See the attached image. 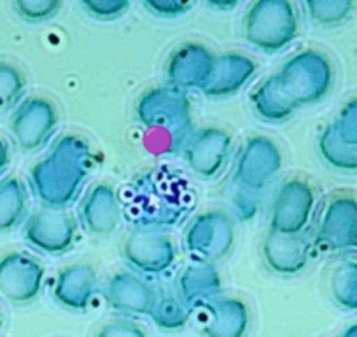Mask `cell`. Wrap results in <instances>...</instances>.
Returning a JSON list of instances; mask_svg holds the SVG:
<instances>
[{"instance_id": "1", "label": "cell", "mask_w": 357, "mask_h": 337, "mask_svg": "<svg viewBox=\"0 0 357 337\" xmlns=\"http://www.w3.org/2000/svg\"><path fill=\"white\" fill-rule=\"evenodd\" d=\"M123 208L139 228H174L195 206V187L186 175L158 166L137 175L126 189Z\"/></svg>"}, {"instance_id": "2", "label": "cell", "mask_w": 357, "mask_h": 337, "mask_svg": "<svg viewBox=\"0 0 357 337\" xmlns=\"http://www.w3.org/2000/svg\"><path fill=\"white\" fill-rule=\"evenodd\" d=\"M93 149L84 136L67 133L29 171L32 194L40 206L68 208L93 170Z\"/></svg>"}, {"instance_id": "3", "label": "cell", "mask_w": 357, "mask_h": 337, "mask_svg": "<svg viewBox=\"0 0 357 337\" xmlns=\"http://www.w3.org/2000/svg\"><path fill=\"white\" fill-rule=\"evenodd\" d=\"M135 119L151 135H165V152L183 150L193 133L191 102L172 86L149 88L135 102Z\"/></svg>"}, {"instance_id": "4", "label": "cell", "mask_w": 357, "mask_h": 337, "mask_svg": "<svg viewBox=\"0 0 357 337\" xmlns=\"http://www.w3.org/2000/svg\"><path fill=\"white\" fill-rule=\"evenodd\" d=\"M242 30L254 49L264 54L282 53L300 36V15L293 0H252Z\"/></svg>"}, {"instance_id": "5", "label": "cell", "mask_w": 357, "mask_h": 337, "mask_svg": "<svg viewBox=\"0 0 357 337\" xmlns=\"http://www.w3.org/2000/svg\"><path fill=\"white\" fill-rule=\"evenodd\" d=\"M275 77L294 105L301 109L328 98L335 88L336 70L324 51L307 47L287 58Z\"/></svg>"}, {"instance_id": "6", "label": "cell", "mask_w": 357, "mask_h": 337, "mask_svg": "<svg viewBox=\"0 0 357 337\" xmlns=\"http://www.w3.org/2000/svg\"><path fill=\"white\" fill-rule=\"evenodd\" d=\"M235 242V219L219 208L198 213L184 233V250L193 262H221L231 253Z\"/></svg>"}, {"instance_id": "7", "label": "cell", "mask_w": 357, "mask_h": 337, "mask_svg": "<svg viewBox=\"0 0 357 337\" xmlns=\"http://www.w3.org/2000/svg\"><path fill=\"white\" fill-rule=\"evenodd\" d=\"M126 266L142 276H161L177 262V245L165 229L135 228L121 242Z\"/></svg>"}, {"instance_id": "8", "label": "cell", "mask_w": 357, "mask_h": 337, "mask_svg": "<svg viewBox=\"0 0 357 337\" xmlns=\"http://www.w3.org/2000/svg\"><path fill=\"white\" fill-rule=\"evenodd\" d=\"M79 220L67 208L40 206L23 224V240L30 249L50 257L70 252L77 242Z\"/></svg>"}, {"instance_id": "9", "label": "cell", "mask_w": 357, "mask_h": 337, "mask_svg": "<svg viewBox=\"0 0 357 337\" xmlns=\"http://www.w3.org/2000/svg\"><path fill=\"white\" fill-rule=\"evenodd\" d=\"M282 164V150L275 140L264 135H252L243 140L236 152L233 184L261 194L279 177Z\"/></svg>"}, {"instance_id": "10", "label": "cell", "mask_w": 357, "mask_h": 337, "mask_svg": "<svg viewBox=\"0 0 357 337\" xmlns=\"http://www.w3.org/2000/svg\"><path fill=\"white\" fill-rule=\"evenodd\" d=\"M60 114L53 100L43 95L25 96L13 110L9 130L22 152L32 154L44 149L56 135Z\"/></svg>"}, {"instance_id": "11", "label": "cell", "mask_w": 357, "mask_h": 337, "mask_svg": "<svg viewBox=\"0 0 357 337\" xmlns=\"http://www.w3.org/2000/svg\"><path fill=\"white\" fill-rule=\"evenodd\" d=\"M317 210V192L305 178L282 182L270 205V231L305 235Z\"/></svg>"}, {"instance_id": "12", "label": "cell", "mask_w": 357, "mask_h": 337, "mask_svg": "<svg viewBox=\"0 0 357 337\" xmlns=\"http://www.w3.org/2000/svg\"><path fill=\"white\" fill-rule=\"evenodd\" d=\"M46 267L36 256L22 250L0 256V295L15 306H29L40 297Z\"/></svg>"}, {"instance_id": "13", "label": "cell", "mask_w": 357, "mask_h": 337, "mask_svg": "<svg viewBox=\"0 0 357 337\" xmlns=\"http://www.w3.org/2000/svg\"><path fill=\"white\" fill-rule=\"evenodd\" d=\"M233 139L225 128L205 126L191 133L183 147V157L195 177L214 180L228 166Z\"/></svg>"}, {"instance_id": "14", "label": "cell", "mask_w": 357, "mask_h": 337, "mask_svg": "<svg viewBox=\"0 0 357 337\" xmlns=\"http://www.w3.org/2000/svg\"><path fill=\"white\" fill-rule=\"evenodd\" d=\"M315 243L326 252L356 249L357 196L342 192L328 199L319 217Z\"/></svg>"}, {"instance_id": "15", "label": "cell", "mask_w": 357, "mask_h": 337, "mask_svg": "<svg viewBox=\"0 0 357 337\" xmlns=\"http://www.w3.org/2000/svg\"><path fill=\"white\" fill-rule=\"evenodd\" d=\"M218 54L202 42L178 44L167 58L165 77L167 84L181 91H204L214 72Z\"/></svg>"}, {"instance_id": "16", "label": "cell", "mask_w": 357, "mask_h": 337, "mask_svg": "<svg viewBox=\"0 0 357 337\" xmlns=\"http://www.w3.org/2000/svg\"><path fill=\"white\" fill-rule=\"evenodd\" d=\"M79 224L88 235L105 238L119 228L125 208L119 192L111 184H95L79 203Z\"/></svg>"}, {"instance_id": "17", "label": "cell", "mask_w": 357, "mask_h": 337, "mask_svg": "<svg viewBox=\"0 0 357 337\" xmlns=\"http://www.w3.org/2000/svg\"><path fill=\"white\" fill-rule=\"evenodd\" d=\"M105 301L123 318L149 316L158 294L149 281L133 271H118L105 285Z\"/></svg>"}, {"instance_id": "18", "label": "cell", "mask_w": 357, "mask_h": 337, "mask_svg": "<svg viewBox=\"0 0 357 337\" xmlns=\"http://www.w3.org/2000/svg\"><path fill=\"white\" fill-rule=\"evenodd\" d=\"M98 288L97 269L91 264L75 262L58 271L51 283V297L63 309L84 313L93 304Z\"/></svg>"}, {"instance_id": "19", "label": "cell", "mask_w": 357, "mask_h": 337, "mask_svg": "<svg viewBox=\"0 0 357 337\" xmlns=\"http://www.w3.org/2000/svg\"><path fill=\"white\" fill-rule=\"evenodd\" d=\"M261 256L272 273L279 276H296L310 259V243L305 235H282L268 231L261 243Z\"/></svg>"}, {"instance_id": "20", "label": "cell", "mask_w": 357, "mask_h": 337, "mask_svg": "<svg viewBox=\"0 0 357 337\" xmlns=\"http://www.w3.org/2000/svg\"><path fill=\"white\" fill-rule=\"evenodd\" d=\"M256 74L257 63L254 58L236 51L218 54L211 81L202 93L211 100L233 98L250 84Z\"/></svg>"}, {"instance_id": "21", "label": "cell", "mask_w": 357, "mask_h": 337, "mask_svg": "<svg viewBox=\"0 0 357 337\" xmlns=\"http://www.w3.org/2000/svg\"><path fill=\"white\" fill-rule=\"evenodd\" d=\"M202 320L204 337H247L250 330V309L243 299L219 295L205 306Z\"/></svg>"}, {"instance_id": "22", "label": "cell", "mask_w": 357, "mask_h": 337, "mask_svg": "<svg viewBox=\"0 0 357 337\" xmlns=\"http://www.w3.org/2000/svg\"><path fill=\"white\" fill-rule=\"evenodd\" d=\"M222 276L215 264L191 262L178 274L177 295L193 311L222 295Z\"/></svg>"}, {"instance_id": "23", "label": "cell", "mask_w": 357, "mask_h": 337, "mask_svg": "<svg viewBox=\"0 0 357 337\" xmlns=\"http://www.w3.org/2000/svg\"><path fill=\"white\" fill-rule=\"evenodd\" d=\"M250 107L257 119L266 125H282L296 114L298 107L286 95L275 74L268 75L249 95Z\"/></svg>"}, {"instance_id": "24", "label": "cell", "mask_w": 357, "mask_h": 337, "mask_svg": "<svg viewBox=\"0 0 357 337\" xmlns=\"http://www.w3.org/2000/svg\"><path fill=\"white\" fill-rule=\"evenodd\" d=\"M29 191L18 177L0 180V235L15 231L29 217Z\"/></svg>"}, {"instance_id": "25", "label": "cell", "mask_w": 357, "mask_h": 337, "mask_svg": "<svg viewBox=\"0 0 357 337\" xmlns=\"http://www.w3.org/2000/svg\"><path fill=\"white\" fill-rule=\"evenodd\" d=\"M317 150L326 166L342 173H357V146L343 142L331 125L326 126L317 139Z\"/></svg>"}, {"instance_id": "26", "label": "cell", "mask_w": 357, "mask_h": 337, "mask_svg": "<svg viewBox=\"0 0 357 337\" xmlns=\"http://www.w3.org/2000/svg\"><path fill=\"white\" fill-rule=\"evenodd\" d=\"M329 297L336 308L357 313V257L345 259L329 276Z\"/></svg>"}, {"instance_id": "27", "label": "cell", "mask_w": 357, "mask_h": 337, "mask_svg": "<svg viewBox=\"0 0 357 337\" xmlns=\"http://www.w3.org/2000/svg\"><path fill=\"white\" fill-rule=\"evenodd\" d=\"M308 19L321 29H338L354 16L357 0H303Z\"/></svg>"}, {"instance_id": "28", "label": "cell", "mask_w": 357, "mask_h": 337, "mask_svg": "<svg viewBox=\"0 0 357 337\" xmlns=\"http://www.w3.org/2000/svg\"><path fill=\"white\" fill-rule=\"evenodd\" d=\"M149 316L160 330L178 332V330L186 329V325L190 323L191 309L184 304V301L178 295L158 294V299Z\"/></svg>"}, {"instance_id": "29", "label": "cell", "mask_w": 357, "mask_h": 337, "mask_svg": "<svg viewBox=\"0 0 357 337\" xmlns=\"http://www.w3.org/2000/svg\"><path fill=\"white\" fill-rule=\"evenodd\" d=\"M26 75L18 65L0 61V116L13 112L26 95Z\"/></svg>"}, {"instance_id": "30", "label": "cell", "mask_w": 357, "mask_h": 337, "mask_svg": "<svg viewBox=\"0 0 357 337\" xmlns=\"http://www.w3.org/2000/svg\"><path fill=\"white\" fill-rule=\"evenodd\" d=\"M63 0H13V9L20 19L30 25L51 22L60 15Z\"/></svg>"}, {"instance_id": "31", "label": "cell", "mask_w": 357, "mask_h": 337, "mask_svg": "<svg viewBox=\"0 0 357 337\" xmlns=\"http://www.w3.org/2000/svg\"><path fill=\"white\" fill-rule=\"evenodd\" d=\"M329 125L343 142L350 143V146H357V95L350 96L340 107L338 114Z\"/></svg>"}, {"instance_id": "32", "label": "cell", "mask_w": 357, "mask_h": 337, "mask_svg": "<svg viewBox=\"0 0 357 337\" xmlns=\"http://www.w3.org/2000/svg\"><path fill=\"white\" fill-rule=\"evenodd\" d=\"M132 0H79L89 18L97 22H114L125 16L130 9Z\"/></svg>"}, {"instance_id": "33", "label": "cell", "mask_w": 357, "mask_h": 337, "mask_svg": "<svg viewBox=\"0 0 357 337\" xmlns=\"http://www.w3.org/2000/svg\"><path fill=\"white\" fill-rule=\"evenodd\" d=\"M195 4L197 0H142V6L147 13L165 19H175L188 15Z\"/></svg>"}, {"instance_id": "34", "label": "cell", "mask_w": 357, "mask_h": 337, "mask_svg": "<svg viewBox=\"0 0 357 337\" xmlns=\"http://www.w3.org/2000/svg\"><path fill=\"white\" fill-rule=\"evenodd\" d=\"M93 337H149V334L135 320L116 318L98 327Z\"/></svg>"}, {"instance_id": "35", "label": "cell", "mask_w": 357, "mask_h": 337, "mask_svg": "<svg viewBox=\"0 0 357 337\" xmlns=\"http://www.w3.org/2000/svg\"><path fill=\"white\" fill-rule=\"evenodd\" d=\"M259 192L247 191V189L236 187L231 192V206L235 210V217L240 220H252L259 212Z\"/></svg>"}, {"instance_id": "36", "label": "cell", "mask_w": 357, "mask_h": 337, "mask_svg": "<svg viewBox=\"0 0 357 337\" xmlns=\"http://www.w3.org/2000/svg\"><path fill=\"white\" fill-rule=\"evenodd\" d=\"M9 164H11V147H9L8 140L0 136V177L6 173Z\"/></svg>"}, {"instance_id": "37", "label": "cell", "mask_w": 357, "mask_h": 337, "mask_svg": "<svg viewBox=\"0 0 357 337\" xmlns=\"http://www.w3.org/2000/svg\"><path fill=\"white\" fill-rule=\"evenodd\" d=\"M205 4L211 9H215V11H233L235 8H238V4L242 0H204Z\"/></svg>"}, {"instance_id": "38", "label": "cell", "mask_w": 357, "mask_h": 337, "mask_svg": "<svg viewBox=\"0 0 357 337\" xmlns=\"http://www.w3.org/2000/svg\"><path fill=\"white\" fill-rule=\"evenodd\" d=\"M338 337H357V322L350 323L349 327H345V329H343V332L340 334Z\"/></svg>"}, {"instance_id": "39", "label": "cell", "mask_w": 357, "mask_h": 337, "mask_svg": "<svg viewBox=\"0 0 357 337\" xmlns=\"http://www.w3.org/2000/svg\"><path fill=\"white\" fill-rule=\"evenodd\" d=\"M2 325H4V315L0 311V329H2Z\"/></svg>"}, {"instance_id": "40", "label": "cell", "mask_w": 357, "mask_h": 337, "mask_svg": "<svg viewBox=\"0 0 357 337\" xmlns=\"http://www.w3.org/2000/svg\"><path fill=\"white\" fill-rule=\"evenodd\" d=\"M354 250H357V245H356V249H354Z\"/></svg>"}]
</instances>
